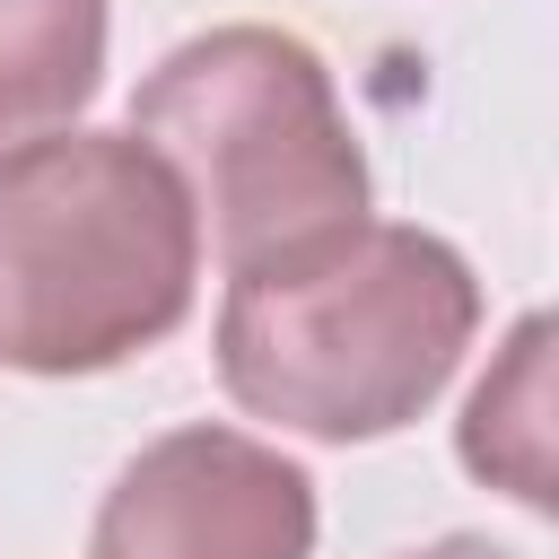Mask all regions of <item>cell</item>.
<instances>
[{
    "mask_svg": "<svg viewBox=\"0 0 559 559\" xmlns=\"http://www.w3.org/2000/svg\"><path fill=\"white\" fill-rule=\"evenodd\" d=\"M472 323L480 288L445 236L358 218L306 253L227 271L218 384L253 419L349 445L419 419Z\"/></svg>",
    "mask_w": 559,
    "mask_h": 559,
    "instance_id": "obj_1",
    "label": "cell"
},
{
    "mask_svg": "<svg viewBox=\"0 0 559 559\" xmlns=\"http://www.w3.org/2000/svg\"><path fill=\"white\" fill-rule=\"evenodd\" d=\"M201 227L140 131L0 148V367L96 376L192 306Z\"/></svg>",
    "mask_w": 559,
    "mask_h": 559,
    "instance_id": "obj_2",
    "label": "cell"
},
{
    "mask_svg": "<svg viewBox=\"0 0 559 559\" xmlns=\"http://www.w3.org/2000/svg\"><path fill=\"white\" fill-rule=\"evenodd\" d=\"M131 131L166 157L227 271L306 253L367 218V157L323 61L280 26H210L148 70Z\"/></svg>",
    "mask_w": 559,
    "mask_h": 559,
    "instance_id": "obj_3",
    "label": "cell"
},
{
    "mask_svg": "<svg viewBox=\"0 0 559 559\" xmlns=\"http://www.w3.org/2000/svg\"><path fill=\"white\" fill-rule=\"evenodd\" d=\"M314 480L236 428H175L105 489L87 559H306Z\"/></svg>",
    "mask_w": 559,
    "mask_h": 559,
    "instance_id": "obj_4",
    "label": "cell"
},
{
    "mask_svg": "<svg viewBox=\"0 0 559 559\" xmlns=\"http://www.w3.org/2000/svg\"><path fill=\"white\" fill-rule=\"evenodd\" d=\"M105 70V0H0V148L61 131Z\"/></svg>",
    "mask_w": 559,
    "mask_h": 559,
    "instance_id": "obj_5",
    "label": "cell"
},
{
    "mask_svg": "<svg viewBox=\"0 0 559 559\" xmlns=\"http://www.w3.org/2000/svg\"><path fill=\"white\" fill-rule=\"evenodd\" d=\"M463 463L489 489H507L524 507H550V323L542 314L515 323L498 376L472 393V411H463Z\"/></svg>",
    "mask_w": 559,
    "mask_h": 559,
    "instance_id": "obj_6",
    "label": "cell"
},
{
    "mask_svg": "<svg viewBox=\"0 0 559 559\" xmlns=\"http://www.w3.org/2000/svg\"><path fill=\"white\" fill-rule=\"evenodd\" d=\"M402 559H515V550H498V542H480V533H445V542H428V550H402Z\"/></svg>",
    "mask_w": 559,
    "mask_h": 559,
    "instance_id": "obj_7",
    "label": "cell"
}]
</instances>
